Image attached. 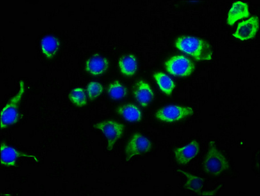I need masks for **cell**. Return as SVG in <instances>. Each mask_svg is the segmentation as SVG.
Returning a JSON list of instances; mask_svg holds the SVG:
<instances>
[{
  "label": "cell",
  "instance_id": "8992f818",
  "mask_svg": "<svg viewBox=\"0 0 260 196\" xmlns=\"http://www.w3.org/2000/svg\"><path fill=\"white\" fill-rule=\"evenodd\" d=\"M193 114L192 108L179 106H168L159 109L156 113V117L161 121L174 122L183 120Z\"/></svg>",
  "mask_w": 260,
  "mask_h": 196
},
{
  "label": "cell",
  "instance_id": "4fadbf2b",
  "mask_svg": "<svg viewBox=\"0 0 260 196\" xmlns=\"http://www.w3.org/2000/svg\"><path fill=\"white\" fill-rule=\"evenodd\" d=\"M250 16L247 4L243 2H236L233 4L228 15V24L232 26L238 20Z\"/></svg>",
  "mask_w": 260,
  "mask_h": 196
},
{
  "label": "cell",
  "instance_id": "e0dca14e",
  "mask_svg": "<svg viewBox=\"0 0 260 196\" xmlns=\"http://www.w3.org/2000/svg\"><path fill=\"white\" fill-rule=\"evenodd\" d=\"M178 172L181 173L186 178L185 188L187 190L199 193L204 186V180L196 175L191 174L190 173L181 170H177Z\"/></svg>",
  "mask_w": 260,
  "mask_h": 196
},
{
  "label": "cell",
  "instance_id": "52a82bcc",
  "mask_svg": "<svg viewBox=\"0 0 260 196\" xmlns=\"http://www.w3.org/2000/svg\"><path fill=\"white\" fill-rule=\"evenodd\" d=\"M152 149V143L149 139L140 134H134L125 147V158L127 161L134 157L147 153Z\"/></svg>",
  "mask_w": 260,
  "mask_h": 196
},
{
  "label": "cell",
  "instance_id": "3957f363",
  "mask_svg": "<svg viewBox=\"0 0 260 196\" xmlns=\"http://www.w3.org/2000/svg\"><path fill=\"white\" fill-rule=\"evenodd\" d=\"M25 91V83L23 81L19 82V90L2 109L1 112V127L6 128L15 124L19 117V106L23 97Z\"/></svg>",
  "mask_w": 260,
  "mask_h": 196
},
{
  "label": "cell",
  "instance_id": "7c38bea8",
  "mask_svg": "<svg viewBox=\"0 0 260 196\" xmlns=\"http://www.w3.org/2000/svg\"><path fill=\"white\" fill-rule=\"evenodd\" d=\"M109 61L105 57L99 54H94L86 61V72L92 75H100L104 74L108 69Z\"/></svg>",
  "mask_w": 260,
  "mask_h": 196
},
{
  "label": "cell",
  "instance_id": "8fae6325",
  "mask_svg": "<svg viewBox=\"0 0 260 196\" xmlns=\"http://www.w3.org/2000/svg\"><path fill=\"white\" fill-rule=\"evenodd\" d=\"M133 93L137 101L141 106L147 107L154 98L151 86L145 81H140L134 86Z\"/></svg>",
  "mask_w": 260,
  "mask_h": 196
},
{
  "label": "cell",
  "instance_id": "d6986e66",
  "mask_svg": "<svg viewBox=\"0 0 260 196\" xmlns=\"http://www.w3.org/2000/svg\"><path fill=\"white\" fill-rule=\"evenodd\" d=\"M107 92L113 99L121 100L126 96L127 91L122 84L115 81L109 84L107 87Z\"/></svg>",
  "mask_w": 260,
  "mask_h": 196
},
{
  "label": "cell",
  "instance_id": "6da1fadb",
  "mask_svg": "<svg viewBox=\"0 0 260 196\" xmlns=\"http://www.w3.org/2000/svg\"><path fill=\"white\" fill-rule=\"evenodd\" d=\"M175 46L180 51L192 56L196 60H212L213 53L210 45L201 39L191 36H181L175 41Z\"/></svg>",
  "mask_w": 260,
  "mask_h": 196
},
{
  "label": "cell",
  "instance_id": "2e32d148",
  "mask_svg": "<svg viewBox=\"0 0 260 196\" xmlns=\"http://www.w3.org/2000/svg\"><path fill=\"white\" fill-rule=\"evenodd\" d=\"M117 113L122 115L127 121L138 122L142 118V113L134 104H125L118 108Z\"/></svg>",
  "mask_w": 260,
  "mask_h": 196
},
{
  "label": "cell",
  "instance_id": "44dd1931",
  "mask_svg": "<svg viewBox=\"0 0 260 196\" xmlns=\"http://www.w3.org/2000/svg\"><path fill=\"white\" fill-rule=\"evenodd\" d=\"M86 91H87L89 98L91 100H93L102 95L103 91H104V87L98 82L92 81L88 84Z\"/></svg>",
  "mask_w": 260,
  "mask_h": 196
},
{
  "label": "cell",
  "instance_id": "277c9868",
  "mask_svg": "<svg viewBox=\"0 0 260 196\" xmlns=\"http://www.w3.org/2000/svg\"><path fill=\"white\" fill-rule=\"evenodd\" d=\"M165 67L170 74L186 77L193 74L195 66L190 59L182 55L172 57L166 61Z\"/></svg>",
  "mask_w": 260,
  "mask_h": 196
},
{
  "label": "cell",
  "instance_id": "9c48e42d",
  "mask_svg": "<svg viewBox=\"0 0 260 196\" xmlns=\"http://www.w3.org/2000/svg\"><path fill=\"white\" fill-rule=\"evenodd\" d=\"M258 29V18L252 17L249 19L241 22L238 24L234 36L241 41L250 40V39L255 37Z\"/></svg>",
  "mask_w": 260,
  "mask_h": 196
},
{
  "label": "cell",
  "instance_id": "9a60e30c",
  "mask_svg": "<svg viewBox=\"0 0 260 196\" xmlns=\"http://www.w3.org/2000/svg\"><path fill=\"white\" fill-rule=\"evenodd\" d=\"M118 66L122 74L126 76H132L136 74L138 61L134 54H127L121 57L118 61Z\"/></svg>",
  "mask_w": 260,
  "mask_h": 196
},
{
  "label": "cell",
  "instance_id": "5bb4252c",
  "mask_svg": "<svg viewBox=\"0 0 260 196\" xmlns=\"http://www.w3.org/2000/svg\"><path fill=\"white\" fill-rule=\"evenodd\" d=\"M60 47V42L55 36L48 35L45 36L41 42L43 54L48 58H52L56 55Z\"/></svg>",
  "mask_w": 260,
  "mask_h": 196
},
{
  "label": "cell",
  "instance_id": "30bf717a",
  "mask_svg": "<svg viewBox=\"0 0 260 196\" xmlns=\"http://www.w3.org/2000/svg\"><path fill=\"white\" fill-rule=\"evenodd\" d=\"M200 144L196 140L184 147L178 148L174 151L175 158L180 165H186L200 153Z\"/></svg>",
  "mask_w": 260,
  "mask_h": 196
},
{
  "label": "cell",
  "instance_id": "ffe728a7",
  "mask_svg": "<svg viewBox=\"0 0 260 196\" xmlns=\"http://www.w3.org/2000/svg\"><path fill=\"white\" fill-rule=\"evenodd\" d=\"M69 97L71 102L78 107H83L87 103L85 91L82 88L73 89L70 93Z\"/></svg>",
  "mask_w": 260,
  "mask_h": 196
},
{
  "label": "cell",
  "instance_id": "ba28073f",
  "mask_svg": "<svg viewBox=\"0 0 260 196\" xmlns=\"http://www.w3.org/2000/svg\"><path fill=\"white\" fill-rule=\"evenodd\" d=\"M19 158H31L35 161L38 162L39 161V159L36 156L20 152L6 143H2L1 164L2 166L6 167H15L17 166L18 159Z\"/></svg>",
  "mask_w": 260,
  "mask_h": 196
},
{
  "label": "cell",
  "instance_id": "5b68a950",
  "mask_svg": "<svg viewBox=\"0 0 260 196\" xmlns=\"http://www.w3.org/2000/svg\"><path fill=\"white\" fill-rule=\"evenodd\" d=\"M95 127L106 136L107 141V149L108 151H111L116 143L122 138L124 131V125L113 120L98 123Z\"/></svg>",
  "mask_w": 260,
  "mask_h": 196
},
{
  "label": "cell",
  "instance_id": "7a4b0ae2",
  "mask_svg": "<svg viewBox=\"0 0 260 196\" xmlns=\"http://www.w3.org/2000/svg\"><path fill=\"white\" fill-rule=\"evenodd\" d=\"M229 168V163L226 158L219 151L215 143L211 141L204 162L205 173L211 176H218Z\"/></svg>",
  "mask_w": 260,
  "mask_h": 196
},
{
  "label": "cell",
  "instance_id": "ac0fdd59",
  "mask_svg": "<svg viewBox=\"0 0 260 196\" xmlns=\"http://www.w3.org/2000/svg\"><path fill=\"white\" fill-rule=\"evenodd\" d=\"M154 78L156 81L159 89L166 94H172L173 90L175 87L174 82L168 75L164 73H156L154 75Z\"/></svg>",
  "mask_w": 260,
  "mask_h": 196
}]
</instances>
